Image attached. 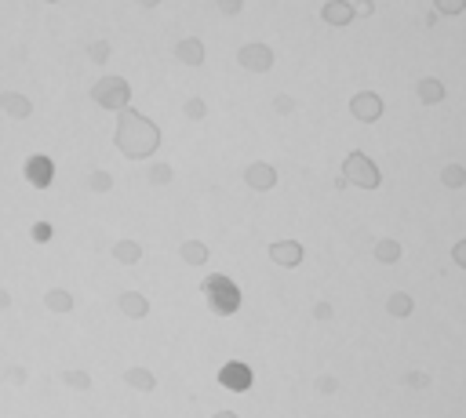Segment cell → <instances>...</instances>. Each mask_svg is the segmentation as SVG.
I'll return each mask as SVG.
<instances>
[{"mask_svg":"<svg viewBox=\"0 0 466 418\" xmlns=\"http://www.w3.org/2000/svg\"><path fill=\"white\" fill-rule=\"evenodd\" d=\"M211 418H241V414H237V411H215Z\"/></svg>","mask_w":466,"mask_h":418,"instance_id":"d6a6232c","label":"cell"},{"mask_svg":"<svg viewBox=\"0 0 466 418\" xmlns=\"http://www.w3.org/2000/svg\"><path fill=\"white\" fill-rule=\"evenodd\" d=\"M375 15V0H353V18H372Z\"/></svg>","mask_w":466,"mask_h":418,"instance_id":"4316f807","label":"cell"},{"mask_svg":"<svg viewBox=\"0 0 466 418\" xmlns=\"http://www.w3.org/2000/svg\"><path fill=\"white\" fill-rule=\"evenodd\" d=\"M215 4H219V11H222V15H229V18L244 11V0H215Z\"/></svg>","mask_w":466,"mask_h":418,"instance_id":"83f0119b","label":"cell"},{"mask_svg":"<svg viewBox=\"0 0 466 418\" xmlns=\"http://www.w3.org/2000/svg\"><path fill=\"white\" fill-rule=\"evenodd\" d=\"M299 110V98H291L288 91H281V95H273V113H281V117H288V113H295Z\"/></svg>","mask_w":466,"mask_h":418,"instance_id":"7402d4cb","label":"cell"},{"mask_svg":"<svg viewBox=\"0 0 466 418\" xmlns=\"http://www.w3.org/2000/svg\"><path fill=\"white\" fill-rule=\"evenodd\" d=\"M383 113H386V102L379 98L375 91H357V95L350 98V117H353L357 124H375Z\"/></svg>","mask_w":466,"mask_h":418,"instance_id":"5b68a950","label":"cell"},{"mask_svg":"<svg viewBox=\"0 0 466 418\" xmlns=\"http://www.w3.org/2000/svg\"><path fill=\"white\" fill-rule=\"evenodd\" d=\"M452 262H455L459 269H466V237H462L459 244H452Z\"/></svg>","mask_w":466,"mask_h":418,"instance_id":"f546056e","label":"cell"},{"mask_svg":"<svg viewBox=\"0 0 466 418\" xmlns=\"http://www.w3.org/2000/svg\"><path fill=\"white\" fill-rule=\"evenodd\" d=\"M124 382H128L132 389H139V393H150V389H157V379L146 367H132L128 374H124Z\"/></svg>","mask_w":466,"mask_h":418,"instance_id":"d6986e66","label":"cell"},{"mask_svg":"<svg viewBox=\"0 0 466 418\" xmlns=\"http://www.w3.org/2000/svg\"><path fill=\"white\" fill-rule=\"evenodd\" d=\"M117 302H120V309L128 313V317H146V313H150V302H146L139 291H124Z\"/></svg>","mask_w":466,"mask_h":418,"instance_id":"ac0fdd59","label":"cell"},{"mask_svg":"<svg viewBox=\"0 0 466 418\" xmlns=\"http://www.w3.org/2000/svg\"><path fill=\"white\" fill-rule=\"evenodd\" d=\"M415 98L422 102V106H437V102H444V84L437 77H422L415 84Z\"/></svg>","mask_w":466,"mask_h":418,"instance_id":"7c38bea8","label":"cell"},{"mask_svg":"<svg viewBox=\"0 0 466 418\" xmlns=\"http://www.w3.org/2000/svg\"><path fill=\"white\" fill-rule=\"evenodd\" d=\"M321 18L328 26H350L353 22V4L350 0H328V4L321 8Z\"/></svg>","mask_w":466,"mask_h":418,"instance_id":"30bf717a","label":"cell"},{"mask_svg":"<svg viewBox=\"0 0 466 418\" xmlns=\"http://www.w3.org/2000/svg\"><path fill=\"white\" fill-rule=\"evenodd\" d=\"M386 313H390V317H397V320H405V317H412V313H415V299L408 295V291H393V295L386 299Z\"/></svg>","mask_w":466,"mask_h":418,"instance_id":"5bb4252c","label":"cell"},{"mask_svg":"<svg viewBox=\"0 0 466 418\" xmlns=\"http://www.w3.org/2000/svg\"><path fill=\"white\" fill-rule=\"evenodd\" d=\"M157 142H160V131H157V124L153 120H146L139 113H124L120 120V131H117V145L128 157H150L157 150Z\"/></svg>","mask_w":466,"mask_h":418,"instance_id":"6da1fadb","label":"cell"},{"mask_svg":"<svg viewBox=\"0 0 466 418\" xmlns=\"http://www.w3.org/2000/svg\"><path fill=\"white\" fill-rule=\"evenodd\" d=\"M175 58L182 62V66H204V40H197V37H186V40H179Z\"/></svg>","mask_w":466,"mask_h":418,"instance_id":"8fae6325","label":"cell"},{"mask_svg":"<svg viewBox=\"0 0 466 418\" xmlns=\"http://www.w3.org/2000/svg\"><path fill=\"white\" fill-rule=\"evenodd\" d=\"M375 262H383V266H397L401 255H405V247H401L393 237H383V240H375Z\"/></svg>","mask_w":466,"mask_h":418,"instance_id":"4fadbf2b","label":"cell"},{"mask_svg":"<svg viewBox=\"0 0 466 418\" xmlns=\"http://www.w3.org/2000/svg\"><path fill=\"white\" fill-rule=\"evenodd\" d=\"M182 113H186L189 120H204V117H208V102H204V98H186Z\"/></svg>","mask_w":466,"mask_h":418,"instance_id":"cb8c5ba5","label":"cell"},{"mask_svg":"<svg viewBox=\"0 0 466 418\" xmlns=\"http://www.w3.org/2000/svg\"><path fill=\"white\" fill-rule=\"evenodd\" d=\"M222 382H226L233 393H244V389L251 386V371L241 367V364H229V367L222 371Z\"/></svg>","mask_w":466,"mask_h":418,"instance_id":"2e32d148","label":"cell"},{"mask_svg":"<svg viewBox=\"0 0 466 418\" xmlns=\"http://www.w3.org/2000/svg\"><path fill=\"white\" fill-rule=\"evenodd\" d=\"M434 11L437 15H462L466 11V0H434Z\"/></svg>","mask_w":466,"mask_h":418,"instance_id":"d4e9b609","label":"cell"},{"mask_svg":"<svg viewBox=\"0 0 466 418\" xmlns=\"http://www.w3.org/2000/svg\"><path fill=\"white\" fill-rule=\"evenodd\" d=\"M26 178L33 182V185H51V178H55V164H51V157H30V164H26Z\"/></svg>","mask_w":466,"mask_h":418,"instance_id":"9c48e42d","label":"cell"},{"mask_svg":"<svg viewBox=\"0 0 466 418\" xmlns=\"http://www.w3.org/2000/svg\"><path fill=\"white\" fill-rule=\"evenodd\" d=\"M95 98L102 102L106 110H124V106H128V84L117 80V77H106L95 88Z\"/></svg>","mask_w":466,"mask_h":418,"instance_id":"ba28073f","label":"cell"},{"mask_svg":"<svg viewBox=\"0 0 466 418\" xmlns=\"http://www.w3.org/2000/svg\"><path fill=\"white\" fill-rule=\"evenodd\" d=\"M441 185H444V190H462V185H466V164H444L441 167Z\"/></svg>","mask_w":466,"mask_h":418,"instance_id":"e0dca14e","label":"cell"},{"mask_svg":"<svg viewBox=\"0 0 466 418\" xmlns=\"http://www.w3.org/2000/svg\"><path fill=\"white\" fill-rule=\"evenodd\" d=\"M244 185H248V190H256V193H270L273 185H277V167L266 164V160L248 164L244 167Z\"/></svg>","mask_w":466,"mask_h":418,"instance_id":"8992f818","label":"cell"},{"mask_svg":"<svg viewBox=\"0 0 466 418\" xmlns=\"http://www.w3.org/2000/svg\"><path fill=\"white\" fill-rule=\"evenodd\" d=\"M150 178H153L157 185H164V182H172V167H168V164H153V171H150Z\"/></svg>","mask_w":466,"mask_h":418,"instance_id":"f1b7e54d","label":"cell"},{"mask_svg":"<svg viewBox=\"0 0 466 418\" xmlns=\"http://www.w3.org/2000/svg\"><path fill=\"white\" fill-rule=\"evenodd\" d=\"M201 291L211 295V309L215 313H237V306H241V291L233 287L226 277H211L208 284H201Z\"/></svg>","mask_w":466,"mask_h":418,"instance_id":"277c9868","label":"cell"},{"mask_svg":"<svg viewBox=\"0 0 466 418\" xmlns=\"http://www.w3.org/2000/svg\"><path fill=\"white\" fill-rule=\"evenodd\" d=\"M139 4H146V8H157V4H160V0H139Z\"/></svg>","mask_w":466,"mask_h":418,"instance_id":"836d02e7","label":"cell"},{"mask_svg":"<svg viewBox=\"0 0 466 418\" xmlns=\"http://www.w3.org/2000/svg\"><path fill=\"white\" fill-rule=\"evenodd\" d=\"M92 185H95V190H110V175H95Z\"/></svg>","mask_w":466,"mask_h":418,"instance_id":"1f68e13d","label":"cell"},{"mask_svg":"<svg viewBox=\"0 0 466 418\" xmlns=\"http://www.w3.org/2000/svg\"><path fill=\"white\" fill-rule=\"evenodd\" d=\"M332 317H335V306L328 299H317L313 302V320H332Z\"/></svg>","mask_w":466,"mask_h":418,"instance_id":"484cf974","label":"cell"},{"mask_svg":"<svg viewBox=\"0 0 466 418\" xmlns=\"http://www.w3.org/2000/svg\"><path fill=\"white\" fill-rule=\"evenodd\" d=\"M33 237H37V240H48V237H51V226H48V222L33 226Z\"/></svg>","mask_w":466,"mask_h":418,"instance_id":"4dcf8cb0","label":"cell"},{"mask_svg":"<svg viewBox=\"0 0 466 418\" xmlns=\"http://www.w3.org/2000/svg\"><path fill=\"white\" fill-rule=\"evenodd\" d=\"M313 389L321 393V396H335V393H339V379H335V374H317V379H313Z\"/></svg>","mask_w":466,"mask_h":418,"instance_id":"603a6c76","label":"cell"},{"mask_svg":"<svg viewBox=\"0 0 466 418\" xmlns=\"http://www.w3.org/2000/svg\"><path fill=\"white\" fill-rule=\"evenodd\" d=\"M339 178L346 185H357V190H379L383 185V171H379V164L365 150H350L343 157V175Z\"/></svg>","mask_w":466,"mask_h":418,"instance_id":"7a4b0ae2","label":"cell"},{"mask_svg":"<svg viewBox=\"0 0 466 418\" xmlns=\"http://www.w3.org/2000/svg\"><path fill=\"white\" fill-rule=\"evenodd\" d=\"M179 255H182L186 266H204V262L211 259V251H208L204 240H186V244L179 247Z\"/></svg>","mask_w":466,"mask_h":418,"instance_id":"9a60e30c","label":"cell"},{"mask_svg":"<svg viewBox=\"0 0 466 418\" xmlns=\"http://www.w3.org/2000/svg\"><path fill=\"white\" fill-rule=\"evenodd\" d=\"M237 62L248 73H270L273 70V48L263 44V40H248V44L237 48Z\"/></svg>","mask_w":466,"mask_h":418,"instance_id":"3957f363","label":"cell"},{"mask_svg":"<svg viewBox=\"0 0 466 418\" xmlns=\"http://www.w3.org/2000/svg\"><path fill=\"white\" fill-rule=\"evenodd\" d=\"M430 382H434V374L430 371H408L405 374V379H401V386H405V389H430Z\"/></svg>","mask_w":466,"mask_h":418,"instance_id":"ffe728a7","label":"cell"},{"mask_svg":"<svg viewBox=\"0 0 466 418\" xmlns=\"http://www.w3.org/2000/svg\"><path fill=\"white\" fill-rule=\"evenodd\" d=\"M266 255H270V262H273V266H281V269H295V266L303 262L306 251H303V244H299V240H273V244L266 247Z\"/></svg>","mask_w":466,"mask_h":418,"instance_id":"52a82bcc","label":"cell"},{"mask_svg":"<svg viewBox=\"0 0 466 418\" xmlns=\"http://www.w3.org/2000/svg\"><path fill=\"white\" fill-rule=\"evenodd\" d=\"M113 251H117V259H120V262H139V259H142V247H139L135 240H120Z\"/></svg>","mask_w":466,"mask_h":418,"instance_id":"44dd1931","label":"cell"}]
</instances>
